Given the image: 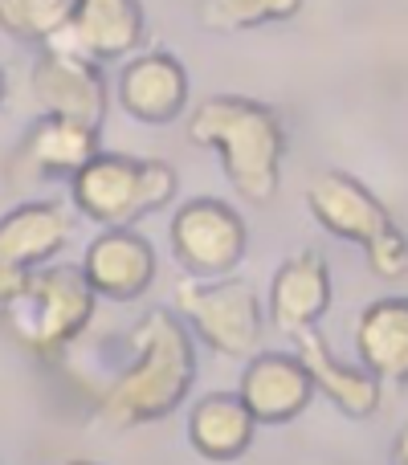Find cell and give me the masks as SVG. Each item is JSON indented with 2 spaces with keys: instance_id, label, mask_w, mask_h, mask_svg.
<instances>
[{
  "instance_id": "23",
  "label": "cell",
  "mask_w": 408,
  "mask_h": 465,
  "mask_svg": "<svg viewBox=\"0 0 408 465\" xmlns=\"http://www.w3.org/2000/svg\"><path fill=\"white\" fill-rule=\"evenodd\" d=\"M5 90H8V82H5V70H0V103H5Z\"/></svg>"
},
{
  "instance_id": "7",
  "label": "cell",
  "mask_w": 408,
  "mask_h": 465,
  "mask_svg": "<svg viewBox=\"0 0 408 465\" xmlns=\"http://www.w3.org/2000/svg\"><path fill=\"white\" fill-rule=\"evenodd\" d=\"M249 249V229L233 204L216 196L184 201L172 217V253L188 278H229Z\"/></svg>"
},
{
  "instance_id": "21",
  "label": "cell",
  "mask_w": 408,
  "mask_h": 465,
  "mask_svg": "<svg viewBox=\"0 0 408 465\" xmlns=\"http://www.w3.org/2000/svg\"><path fill=\"white\" fill-rule=\"evenodd\" d=\"M25 278H29V270H13V265H0V314H5V306L25 290Z\"/></svg>"
},
{
  "instance_id": "4",
  "label": "cell",
  "mask_w": 408,
  "mask_h": 465,
  "mask_svg": "<svg viewBox=\"0 0 408 465\" xmlns=\"http://www.w3.org/2000/svg\"><path fill=\"white\" fill-rule=\"evenodd\" d=\"M306 209L327 232L355 241L368 253L376 278L401 282L408 273V237L393 221V213L347 172H319L306 188Z\"/></svg>"
},
{
  "instance_id": "3",
  "label": "cell",
  "mask_w": 408,
  "mask_h": 465,
  "mask_svg": "<svg viewBox=\"0 0 408 465\" xmlns=\"http://www.w3.org/2000/svg\"><path fill=\"white\" fill-rule=\"evenodd\" d=\"M95 290L78 265H37L25 278V290L5 306V327L37 360H57L95 319Z\"/></svg>"
},
{
  "instance_id": "9",
  "label": "cell",
  "mask_w": 408,
  "mask_h": 465,
  "mask_svg": "<svg viewBox=\"0 0 408 465\" xmlns=\"http://www.w3.org/2000/svg\"><path fill=\"white\" fill-rule=\"evenodd\" d=\"M95 155H98V131L54 119V114H41L25 131L21 147L8 160V180L16 188L45 184V180H62V176L74 180Z\"/></svg>"
},
{
  "instance_id": "22",
  "label": "cell",
  "mask_w": 408,
  "mask_h": 465,
  "mask_svg": "<svg viewBox=\"0 0 408 465\" xmlns=\"http://www.w3.org/2000/svg\"><path fill=\"white\" fill-rule=\"evenodd\" d=\"M393 465H408V429L396 437V445H393Z\"/></svg>"
},
{
  "instance_id": "6",
  "label": "cell",
  "mask_w": 408,
  "mask_h": 465,
  "mask_svg": "<svg viewBox=\"0 0 408 465\" xmlns=\"http://www.w3.org/2000/svg\"><path fill=\"white\" fill-rule=\"evenodd\" d=\"M176 319L216 355L249 360L262 343V306L245 278H184L176 286Z\"/></svg>"
},
{
  "instance_id": "19",
  "label": "cell",
  "mask_w": 408,
  "mask_h": 465,
  "mask_svg": "<svg viewBox=\"0 0 408 465\" xmlns=\"http://www.w3.org/2000/svg\"><path fill=\"white\" fill-rule=\"evenodd\" d=\"M78 0H0V33L29 45H49L62 37Z\"/></svg>"
},
{
  "instance_id": "1",
  "label": "cell",
  "mask_w": 408,
  "mask_h": 465,
  "mask_svg": "<svg viewBox=\"0 0 408 465\" xmlns=\"http://www.w3.org/2000/svg\"><path fill=\"white\" fill-rule=\"evenodd\" d=\"M127 347V368L95 396V420L114 433L172 417L196 384V343L172 311H147Z\"/></svg>"
},
{
  "instance_id": "20",
  "label": "cell",
  "mask_w": 408,
  "mask_h": 465,
  "mask_svg": "<svg viewBox=\"0 0 408 465\" xmlns=\"http://www.w3.org/2000/svg\"><path fill=\"white\" fill-rule=\"evenodd\" d=\"M303 0H201V25L213 33H241L257 25L290 21Z\"/></svg>"
},
{
  "instance_id": "24",
  "label": "cell",
  "mask_w": 408,
  "mask_h": 465,
  "mask_svg": "<svg viewBox=\"0 0 408 465\" xmlns=\"http://www.w3.org/2000/svg\"><path fill=\"white\" fill-rule=\"evenodd\" d=\"M65 465H98V461H82V458H74V461H65Z\"/></svg>"
},
{
  "instance_id": "2",
  "label": "cell",
  "mask_w": 408,
  "mask_h": 465,
  "mask_svg": "<svg viewBox=\"0 0 408 465\" xmlns=\"http://www.w3.org/2000/svg\"><path fill=\"white\" fill-rule=\"evenodd\" d=\"M188 139L221 155V168L241 201H274L282 184V155H286V127L278 111L257 98L213 94L188 114Z\"/></svg>"
},
{
  "instance_id": "18",
  "label": "cell",
  "mask_w": 408,
  "mask_h": 465,
  "mask_svg": "<svg viewBox=\"0 0 408 465\" xmlns=\"http://www.w3.org/2000/svg\"><path fill=\"white\" fill-rule=\"evenodd\" d=\"M257 420L237 392H208L188 412V441L204 461H237L254 445Z\"/></svg>"
},
{
  "instance_id": "15",
  "label": "cell",
  "mask_w": 408,
  "mask_h": 465,
  "mask_svg": "<svg viewBox=\"0 0 408 465\" xmlns=\"http://www.w3.org/2000/svg\"><path fill=\"white\" fill-rule=\"evenodd\" d=\"M331 306V270L323 253H303L286 257L274 273L270 286V322L282 335H298V331L319 327V319Z\"/></svg>"
},
{
  "instance_id": "12",
  "label": "cell",
  "mask_w": 408,
  "mask_h": 465,
  "mask_svg": "<svg viewBox=\"0 0 408 465\" xmlns=\"http://www.w3.org/2000/svg\"><path fill=\"white\" fill-rule=\"evenodd\" d=\"M188 70L164 49L131 57L119 70V103L131 119L147 123V127H164V123L180 119L188 106Z\"/></svg>"
},
{
  "instance_id": "5",
  "label": "cell",
  "mask_w": 408,
  "mask_h": 465,
  "mask_svg": "<svg viewBox=\"0 0 408 465\" xmlns=\"http://www.w3.org/2000/svg\"><path fill=\"white\" fill-rule=\"evenodd\" d=\"M176 196V172L164 160L98 152L70 180V201L86 221L103 229H131L139 217L160 213Z\"/></svg>"
},
{
  "instance_id": "16",
  "label": "cell",
  "mask_w": 408,
  "mask_h": 465,
  "mask_svg": "<svg viewBox=\"0 0 408 465\" xmlns=\"http://www.w3.org/2000/svg\"><path fill=\"white\" fill-rule=\"evenodd\" d=\"M74 232L70 209L57 201H25L0 217V265L37 270L65 249Z\"/></svg>"
},
{
  "instance_id": "10",
  "label": "cell",
  "mask_w": 408,
  "mask_h": 465,
  "mask_svg": "<svg viewBox=\"0 0 408 465\" xmlns=\"http://www.w3.org/2000/svg\"><path fill=\"white\" fill-rule=\"evenodd\" d=\"M82 278L95 290V298H111V302H135L152 290L155 273H160V257H155L152 241L144 232L131 229H103L82 253Z\"/></svg>"
},
{
  "instance_id": "13",
  "label": "cell",
  "mask_w": 408,
  "mask_h": 465,
  "mask_svg": "<svg viewBox=\"0 0 408 465\" xmlns=\"http://www.w3.org/2000/svg\"><path fill=\"white\" fill-rule=\"evenodd\" d=\"M144 41V5L139 0H78L65 21L57 45L90 57V62H119Z\"/></svg>"
},
{
  "instance_id": "8",
  "label": "cell",
  "mask_w": 408,
  "mask_h": 465,
  "mask_svg": "<svg viewBox=\"0 0 408 465\" xmlns=\"http://www.w3.org/2000/svg\"><path fill=\"white\" fill-rule=\"evenodd\" d=\"M29 86H33V98L41 103V114L78 123V127H90V131L103 127L106 78L98 70V62H90V57L49 41V45H41L37 62H33Z\"/></svg>"
},
{
  "instance_id": "11",
  "label": "cell",
  "mask_w": 408,
  "mask_h": 465,
  "mask_svg": "<svg viewBox=\"0 0 408 465\" xmlns=\"http://www.w3.org/2000/svg\"><path fill=\"white\" fill-rule=\"evenodd\" d=\"M237 396L257 425H286L311 404L314 384L298 355L257 351L249 355L245 371H241Z\"/></svg>"
},
{
  "instance_id": "14",
  "label": "cell",
  "mask_w": 408,
  "mask_h": 465,
  "mask_svg": "<svg viewBox=\"0 0 408 465\" xmlns=\"http://www.w3.org/2000/svg\"><path fill=\"white\" fill-rule=\"evenodd\" d=\"M294 343H298L294 355L303 360V368L311 371L314 392L327 396L339 412L363 420V417H372V412L380 409V401H384V384H380V380L372 376L363 363L339 360V355L331 351V343L323 339V331H314V327L311 331H298Z\"/></svg>"
},
{
  "instance_id": "17",
  "label": "cell",
  "mask_w": 408,
  "mask_h": 465,
  "mask_svg": "<svg viewBox=\"0 0 408 465\" xmlns=\"http://www.w3.org/2000/svg\"><path fill=\"white\" fill-rule=\"evenodd\" d=\"M355 355L380 384H408V298H376L363 306Z\"/></svg>"
}]
</instances>
